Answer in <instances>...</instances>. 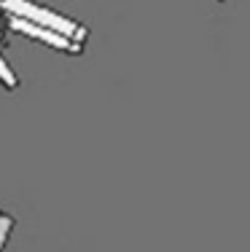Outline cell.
<instances>
[{"label":"cell","mask_w":250,"mask_h":252,"mask_svg":"<svg viewBox=\"0 0 250 252\" xmlns=\"http://www.w3.org/2000/svg\"><path fill=\"white\" fill-rule=\"evenodd\" d=\"M8 8L11 11H22V14H27L33 22H38V25H46L49 27L51 25V30H59V32H65V35H73V32H78V35H83V30L81 27H75L73 22H59L62 16H57V14H46L43 8H38V5H33V3H25V0H8Z\"/></svg>","instance_id":"6da1fadb"},{"label":"cell","mask_w":250,"mask_h":252,"mask_svg":"<svg viewBox=\"0 0 250 252\" xmlns=\"http://www.w3.org/2000/svg\"><path fill=\"white\" fill-rule=\"evenodd\" d=\"M16 30H22L25 35H38V38H49V43L51 46H57V49H62V51H78L75 46H70V40H65L62 35H57V32H46V30H40V27H33V25H25V22H19L14 16V22H11Z\"/></svg>","instance_id":"7a4b0ae2"},{"label":"cell","mask_w":250,"mask_h":252,"mask_svg":"<svg viewBox=\"0 0 250 252\" xmlns=\"http://www.w3.org/2000/svg\"><path fill=\"white\" fill-rule=\"evenodd\" d=\"M0 78H3V81H8V86H14V83H16V78L11 75V70L5 67V64H0Z\"/></svg>","instance_id":"3957f363"}]
</instances>
